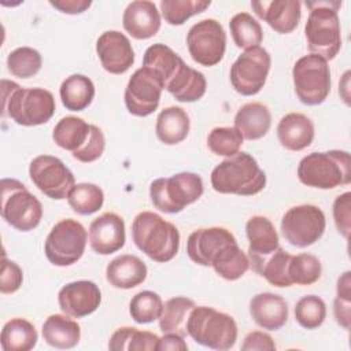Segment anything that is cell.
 Segmentation results:
<instances>
[{"mask_svg": "<svg viewBox=\"0 0 351 351\" xmlns=\"http://www.w3.org/2000/svg\"><path fill=\"white\" fill-rule=\"evenodd\" d=\"M321 262L311 254L292 255L288 266V276L292 284L311 285L321 277Z\"/></svg>", "mask_w": 351, "mask_h": 351, "instance_id": "7bdbcfd3", "label": "cell"}, {"mask_svg": "<svg viewBox=\"0 0 351 351\" xmlns=\"http://www.w3.org/2000/svg\"><path fill=\"white\" fill-rule=\"evenodd\" d=\"M269 52L259 47L245 49L230 67V84L243 96L256 95L265 85L270 71Z\"/></svg>", "mask_w": 351, "mask_h": 351, "instance_id": "7c38bea8", "label": "cell"}, {"mask_svg": "<svg viewBox=\"0 0 351 351\" xmlns=\"http://www.w3.org/2000/svg\"><path fill=\"white\" fill-rule=\"evenodd\" d=\"M58 303L64 314L82 318L97 310L101 303V292L93 281H73L60 288Z\"/></svg>", "mask_w": 351, "mask_h": 351, "instance_id": "2e32d148", "label": "cell"}, {"mask_svg": "<svg viewBox=\"0 0 351 351\" xmlns=\"http://www.w3.org/2000/svg\"><path fill=\"white\" fill-rule=\"evenodd\" d=\"M96 53L103 69L111 74H123L134 63L132 44L118 30H107L97 38Z\"/></svg>", "mask_w": 351, "mask_h": 351, "instance_id": "e0dca14e", "label": "cell"}, {"mask_svg": "<svg viewBox=\"0 0 351 351\" xmlns=\"http://www.w3.org/2000/svg\"><path fill=\"white\" fill-rule=\"evenodd\" d=\"M186 351L188 344L184 340V336H180L177 333H165L162 337H159L158 343V351Z\"/></svg>", "mask_w": 351, "mask_h": 351, "instance_id": "816d5d0a", "label": "cell"}, {"mask_svg": "<svg viewBox=\"0 0 351 351\" xmlns=\"http://www.w3.org/2000/svg\"><path fill=\"white\" fill-rule=\"evenodd\" d=\"M196 307L195 302L185 296H176L165 302L159 317V328L163 333H177L186 336V322L191 311Z\"/></svg>", "mask_w": 351, "mask_h": 351, "instance_id": "836d02e7", "label": "cell"}, {"mask_svg": "<svg viewBox=\"0 0 351 351\" xmlns=\"http://www.w3.org/2000/svg\"><path fill=\"white\" fill-rule=\"evenodd\" d=\"M277 137L285 149L302 151L314 140V123L304 114L289 112L280 119Z\"/></svg>", "mask_w": 351, "mask_h": 351, "instance_id": "cb8c5ba5", "label": "cell"}, {"mask_svg": "<svg viewBox=\"0 0 351 351\" xmlns=\"http://www.w3.org/2000/svg\"><path fill=\"white\" fill-rule=\"evenodd\" d=\"M160 14L154 1L136 0L128 4L122 15L123 29L137 40L154 37L160 29Z\"/></svg>", "mask_w": 351, "mask_h": 351, "instance_id": "7402d4cb", "label": "cell"}, {"mask_svg": "<svg viewBox=\"0 0 351 351\" xmlns=\"http://www.w3.org/2000/svg\"><path fill=\"white\" fill-rule=\"evenodd\" d=\"M163 85L158 74L149 67L137 69L125 88V106L132 115L148 117L159 106Z\"/></svg>", "mask_w": 351, "mask_h": 351, "instance_id": "9a60e30c", "label": "cell"}, {"mask_svg": "<svg viewBox=\"0 0 351 351\" xmlns=\"http://www.w3.org/2000/svg\"><path fill=\"white\" fill-rule=\"evenodd\" d=\"M203 191V180L199 174L181 171L171 177L154 180L149 185V197L158 210L177 214L199 200Z\"/></svg>", "mask_w": 351, "mask_h": 351, "instance_id": "52a82bcc", "label": "cell"}, {"mask_svg": "<svg viewBox=\"0 0 351 351\" xmlns=\"http://www.w3.org/2000/svg\"><path fill=\"white\" fill-rule=\"evenodd\" d=\"M177 101L192 103L202 99L207 89V82L203 73L189 67L186 63L182 66L176 78L165 88Z\"/></svg>", "mask_w": 351, "mask_h": 351, "instance_id": "4dcf8cb0", "label": "cell"}, {"mask_svg": "<svg viewBox=\"0 0 351 351\" xmlns=\"http://www.w3.org/2000/svg\"><path fill=\"white\" fill-rule=\"evenodd\" d=\"M43 337L47 344L59 350L75 347L81 339V326L67 314H52L43 324Z\"/></svg>", "mask_w": 351, "mask_h": 351, "instance_id": "83f0119b", "label": "cell"}, {"mask_svg": "<svg viewBox=\"0 0 351 351\" xmlns=\"http://www.w3.org/2000/svg\"><path fill=\"white\" fill-rule=\"evenodd\" d=\"M23 282V271L15 263L14 261H10L3 256V263H1V276H0V291L1 293H14L16 292Z\"/></svg>", "mask_w": 351, "mask_h": 351, "instance_id": "c3c4849f", "label": "cell"}, {"mask_svg": "<svg viewBox=\"0 0 351 351\" xmlns=\"http://www.w3.org/2000/svg\"><path fill=\"white\" fill-rule=\"evenodd\" d=\"M250 241L248 261L252 269L280 247V240L273 222L263 215H254L245 223Z\"/></svg>", "mask_w": 351, "mask_h": 351, "instance_id": "44dd1931", "label": "cell"}, {"mask_svg": "<svg viewBox=\"0 0 351 351\" xmlns=\"http://www.w3.org/2000/svg\"><path fill=\"white\" fill-rule=\"evenodd\" d=\"M3 114L22 126L47 123L55 114V97L44 88H22L14 81L1 80Z\"/></svg>", "mask_w": 351, "mask_h": 351, "instance_id": "6da1fadb", "label": "cell"}, {"mask_svg": "<svg viewBox=\"0 0 351 351\" xmlns=\"http://www.w3.org/2000/svg\"><path fill=\"white\" fill-rule=\"evenodd\" d=\"M86 240L88 233L81 222L73 218L60 219L45 239V256L55 266H71L84 255Z\"/></svg>", "mask_w": 351, "mask_h": 351, "instance_id": "30bf717a", "label": "cell"}, {"mask_svg": "<svg viewBox=\"0 0 351 351\" xmlns=\"http://www.w3.org/2000/svg\"><path fill=\"white\" fill-rule=\"evenodd\" d=\"M95 92L92 80L84 74H73L67 77L59 88L62 104L70 111L85 110L92 103Z\"/></svg>", "mask_w": 351, "mask_h": 351, "instance_id": "1f68e13d", "label": "cell"}, {"mask_svg": "<svg viewBox=\"0 0 351 351\" xmlns=\"http://www.w3.org/2000/svg\"><path fill=\"white\" fill-rule=\"evenodd\" d=\"M184 64L185 62L181 56L162 43L149 45L143 58V66L152 69L158 74L163 89L176 78Z\"/></svg>", "mask_w": 351, "mask_h": 351, "instance_id": "f546056e", "label": "cell"}, {"mask_svg": "<svg viewBox=\"0 0 351 351\" xmlns=\"http://www.w3.org/2000/svg\"><path fill=\"white\" fill-rule=\"evenodd\" d=\"M125 241V221L115 213H103L89 225V245L99 255L119 251Z\"/></svg>", "mask_w": 351, "mask_h": 351, "instance_id": "d6986e66", "label": "cell"}, {"mask_svg": "<svg viewBox=\"0 0 351 351\" xmlns=\"http://www.w3.org/2000/svg\"><path fill=\"white\" fill-rule=\"evenodd\" d=\"M337 295L333 302V314L336 322L346 330L351 326V273L344 271L336 285Z\"/></svg>", "mask_w": 351, "mask_h": 351, "instance_id": "bcb514c9", "label": "cell"}, {"mask_svg": "<svg viewBox=\"0 0 351 351\" xmlns=\"http://www.w3.org/2000/svg\"><path fill=\"white\" fill-rule=\"evenodd\" d=\"M250 314L261 328L278 330L288 319V304L280 295L262 292L251 299Z\"/></svg>", "mask_w": 351, "mask_h": 351, "instance_id": "603a6c76", "label": "cell"}, {"mask_svg": "<svg viewBox=\"0 0 351 351\" xmlns=\"http://www.w3.org/2000/svg\"><path fill=\"white\" fill-rule=\"evenodd\" d=\"M32 182L48 197L55 200L67 199L70 189L75 185L74 174L56 156L38 155L29 165Z\"/></svg>", "mask_w": 351, "mask_h": 351, "instance_id": "5bb4252c", "label": "cell"}, {"mask_svg": "<svg viewBox=\"0 0 351 351\" xmlns=\"http://www.w3.org/2000/svg\"><path fill=\"white\" fill-rule=\"evenodd\" d=\"M43 64L40 52L30 47H19L11 51L7 56L8 71L18 78L34 77Z\"/></svg>", "mask_w": 351, "mask_h": 351, "instance_id": "b9f144b4", "label": "cell"}, {"mask_svg": "<svg viewBox=\"0 0 351 351\" xmlns=\"http://www.w3.org/2000/svg\"><path fill=\"white\" fill-rule=\"evenodd\" d=\"M243 136L234 126L214 128L207 136L208 149L218 156H232L243 145Z\"/></svg>", "mask_w": 351, "mask_h": 351, "instance_id": "ee69618b", "label": "cell"}, {"mask_svg": "<svg viewBox=\"0 0 351 351\" xmlns=\"http://www.w3.org/2000/svg\"><path fill=\"white\" fill-rule=\"evenodd\" d=\"M271 126V114L263 103L252 101L241 106L234 115V128L245 140H259Z\"/></svg>", "mask_w": 351, "mask_h": 351, "instance_id": "4316f807", "label": "cell"}, {"mask_svg": "<svg viewBox=\"0 0 351 351\" xmlns=\"http://www.w3.org/2000/svg\"><path fill=\"white\" fill-rule=\"evenodd\" d=\"M67 203L77 214L89 215L101 208L104 203V193L96 184L80 182L70 189Z\"/></svg>", "mask_w": 351, "mask_h": 351, "instance_id": "f35d334b", "label": "cell"}, {"mask_svg": "<svg viewBox=\"0 0 351 351\" xmlns=\"http://www.w3.org/2000/svg\"><path fill=\"white\" fill-rule=\"evenodd\" d=\"M233 241H236V237L226 228H200L189 234L186 241V254L192 262L200 266H211L215 255L225 245Z\"/></svg>", "mask_w": 351, "mask_h": 351, "instance_id": "ac0fdd59", "label": "cell"}, {"mask_svg": "<svg viewBox=\"0 0 351 351\" xmlns=\"http://www.w3.org/2000/svg\"><path fill=\"white\" fill-rule=\"evenodd\" d=\"M277 348L271 336L265 332H250L241 344L243 351H274Z\"/></svg>", "mask_w": 351, "mask_h": 351, "instance_id": "681fc988", "label": "cell"}, {"mask_svg": "<svg viewBox=\"0 0 351 351\" xmlns=\"http://www.w3.org/2000/svg\"><path fill=\"white\" fill-rule=\"evenodd\" d=\"M325 228V214L314 204L293 206L281 218V233L284 239L298 248L313 245L322 237Z\"/></svg>", "mask_w": 351, "mask_h": 351, "instance_id": "8fae6325", "label": "cell"}, {"mask_svg": "<svg viewBox=\"0 0 351 351\" xmlns=\"http://www.w3.org/2000/svg\"><path fill=\"white\" fill-rule=\"evenodd\" d=\"M188 335L200 346L226 351L237 340V324L226 313L207 306H196L186 322Z\"/></svg>", "mask_w": 351, "mask_h": 351, "instance_id": "8992f818", "label": "cell"}, {"mask_svg": "<svg viewBox=\"0 0 351 351\" xmlns=\"http://www.w3.org/2000/svg\"><path fill=\"white\" fill-rule=\"evenodd\" d=\"M211 267L215 273L228 280L236 281L241 278L250 267V261L247 254L239 247L237 240L225 245L213 259Z\"/></svg>", "mask_w": 351, "mask_h": 351, "instance_id": "e575fe53", "label": "cell"}, {"mask_svg": "<svg viewBox=\"0 0 351 351\" xmlns=\"http://www.w3.org/2000/svg\"><path fill=\"white\" fill-rule=\"evenodd\" d=\"M211 4L210 0H162L159 7L169 25L181 26L191 16L203 12Z\"/></svg>", "mask_w": 351, "mask_h": 351, "instance_id": "ab89813d", "label": "cell"}, {"mask_svg": "<svg viewBox=\"0 0 351 351\" xmlns=\"http://www.w3.org/2000/svg\"><path fill=\"white\" fill-rule=\"evenodd\" d=\"M229 29L236 47L244 51L259 47L263 40L261 23L248 12H239L233 15L229 22Z\"/></svg>", "mask_w": 351, "mask_h": 351, "instance_id": "8d00e7d4", "label": "cell"}, {"mask_svg": "<svg viewBox=\"0 0 351 351\" xmlns=\"http://www.w3.org/2000/svg\"><path fill=\"white\" fill-rule=\"evenodd\" d=\"M147 265L136 255L123 254L114 258L106 267V278L114 288L132 289L147 278Z\"/></svg>", "mask_w": 351, "mask_h": 351, "instance_id": "d4e9b609", "label": "cell"}, {"mask_svg": "<svg viewBox=\"0 0 351 351\" xmlns=\"http://www.w3.org/2000/svg\"><path fill=\"white\" fill-rule=\"evenodd\" d=\"M38 340L34 325L25 318H12L1 329L0 343L4 351H29Z\"/></svg>", "mask_w": 351, "mask_h": 351, "instance_id": "d6a6232c", "label": "cell"}, {"mask_svg": "<svg viewBox=\"0 0 351 351\" xmlns=\"http://www.w3.org/2000/svg\"><path fill=\"white\" fill-rule=\"evenodd\" d=\"M210 181L215 192L252 196L266 186V174L254 156L239 151L214 167Z\"/></svg>", "mask_w": 351, "mask_h": 351, "instance_id": "3957f363", "label": "cell"}, {"mask_svg": "<svg viewBox=\"0 0 351 351\" xmlns=\"http://www.w3.org/2000/svg\"><path fill=\"white\" fill-rule=\"evenodd\" d=\"M333 219L339 233L348 239L351 230V193L344 192L339 195L333 202Z\"/></svg>", "mask_w": 351, "mask_h": 351, "instance_id": "7dc6e473", "label": "cell"}, {"mask_svg": "<svg viewBox=\"0 0 351 351\" xmlns=\"http://www.w3.org/2000/svg\"><path fill=\"white\" fill-rule=\"evenodd\" d=\"M191 121L186 111L177 106L163 108L155 123V133L159 141L166 145H176L184 141L189 133Z\"/></svg>", "mask_w": 351, "mask_h": 351, "instance_id": "f1b7e54d", "label": "cell"}, {"mask_svg": "<svg viewBox=\"0 0 351 351\" xmlns=\"http://www.w3.org/2000/svg\"><path fill=\"white\" fill-rule=\"evenodd\" d=\"M310 8L304 26L308 51L314 55L332 60L341 48V29L337 10L340 1H306Z\"/></svg>", "mask_w": 351, "mask_h": 351, "instance_id": "277c9868", "label": "cell"}, {"mask_svg": "<svg viewBox=\"0 0 351 351\" xmlns=\"http://www.w3.org/2000/svg\"><path fill=\"white\" fill-rule=\"evenodd\" d=\"M295 93L306 106H318L330 93V70L328 60L310 53L296 60L292 69Z\"/></svg>", "mask_w": 351, "mask_h": 351, "instance_id": "9c48e42d", "label": "cell"}, {"mask_svg": "<svg viewBox=\"0 0 351 351\" xmlns=\"http://www.w3.org/2000/svg\"><path fill=\"white\" fill-rule=\"evenodd\" d=\"M1 217L19 232H29L38 226L43 218L41 202L18 180L3 178Z\"/></svg>", "mask_w": 351, "mask_h": 351, "instance_id": "ba28073f", "label": "cell"}, {"mask_svg": "<svg viewBox=\"0 0 351 351\" xmlns=\"http://www.w3.org/2000/svg\"><path fill=\"white\" fill-rule=\"evenodd\" d=\"M159 336L133 326L118 328L110 337L111 351H158Z\"/></svg>", "mask_w": 351, "mask_h": 351, "instance_id": "d590c367", "label": "cell"}, {"mask_svg": "<svg viewBox=\"0 0 351 351\" xmlns=\"http://www.w3.org/2000/svg\"><path fill=\"white\" fill-rule=\"evenodd\" d=\"M186 45L191 58L206 67L218 64L226 49V33L222 25L207 18L195 23L186 34Z\"/></svg>", "mask_w": 351, "mask_h": 351, "instance_id": "4fadbf2b", "label": "cell"}, {"mask_svg": "<svg viewBox=\"0 0 351 351\" xmlns=\"http://www.w3.org/2000/svg\"><path fill=\"white\" fill-rule=\"evenodd\" d=\"M49 4L63 14L75 15V14H82L84 11H86L92 5V1H89V0H55V1L51 0Z\"/></svg>", "mask_w": 351, "mask_h": 351, "instance_id": "f907efd6", "label": "cell"}, {"mask_svg": "<svg viewBox=\"0 0 351 351\" xmlns=\"http://www.w3.org/2000/svg\"><path fill=\"white\" fill-rule=\"evenodd\" d=\"M298 178L302 184L318 189L347 185L351 181V156L340 149L311 152L299 162Z\"/></svg>", "mask_w": 351, "mask_h": 351, "instance_id": "5b68a950", "label": "cell"}, {"mask_svg": "<svg viewBox=\"0 0 351 351\" xmlns=\"http://www.w3.org/2000/svg\"><path fill=\"white\" fill-rule=\"evenodd\" d=\"M326 317L325 302L315 295L300 298L295 306V318L304 329H315L321 326Z\"/></svg>", "mask_w": 351, "mask_h": 351, "instance_id": "f6af8a7d", "label": "cell"}, {"mask_svg": "<svg viewBox=\"0 0 351 351\" xmlns=\"http://www.w3.org/2000/svg\"><path fill=\"white\" fill-rule=\"evenodd\" d=\"M132 239L141 252L158 263L171 261L180 250V232L176 225L152 211L134 217Z\"/></svg>", "mask_w": 351, "mask_h": 351, "instance_id": "7a4b0ae2", "label": "cell"}, {"mask_svg": "<svg viewBox=\"0 0 351 351\" xmlns=\"http://www.w3.org/2000/svg\"><path fill=\"white\" fill-rule=\"evenodd\" d=\"M163 310L162 298L154 291L136 293L129 303V313L137 324H149L159 319Z\"/></svg>", "mask_w": 351, "mask_h": 351, "instance_id": "60d3db41", "label": "cell"}, {"mask_svg": "<svg viewBox=\"0 0 351 351\" xmlns=\"http://www.w3.org/2000/svg\"><path fill=\"white\" fill-rule=\"evenodd\" d=\"M292 255L288 254L282 247H278L273 254L258 263L254 270L265 277L269 284L277 288L291 287L292 282L288 276V266Z\"/></svg>", "mask_w": 351, "mask_h": 351, "instance_id": "74e56055", "label": "cell"}, {"mask_svg": "<svg viewBox=\"0 0 351 351\" xmlns=\"http://www.w3.org/2000/svg\"><path fill=\"white\" fill-rule=\"evenodd\" d=\"M300 5L298 0L251 1L254 12L280 34H288L298 27L302 16Z\"/></svg>", "mask_w": 351, "mask_h": 351, "instance_id": "ffe728a7", "label": "cell"}, {"mask_svg": "<svg viewBox=\"0 0 351 351\" xmlns=\"http://www.w3.org/2000/svg\"><path fill=\"white\" fill-rule=\"evenodd\" d=\"M95 125L85 122L78 117H64L53 128L52 140L55 144L66 151H70L73 156L80 154L95 132Z\"/></svg>", "mask_w": 351, "mask_h": 351, "instance_id": "484cf974", "label": "cell"}]
</instances>
